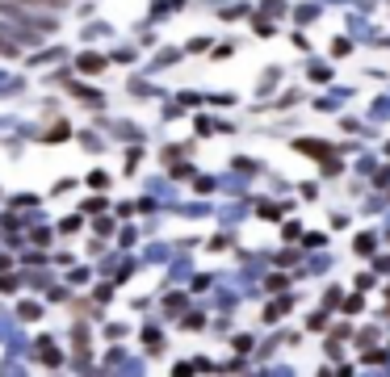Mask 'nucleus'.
I'll return each instance as SVG.
<instances>
[{
	"label": "nucleus",
	"mask_w": 390,
	"mask_h": 377,
	"mask_svg": "<svg viewBox=\"0 0 390 377\" xmlns=\"http://www.w3.org/2000/svg\"><path fill=\"white\" fill-rule=\"evenodd\" d=\"M26 5H46V9H59L64 0H26Z\"/></svg>",
	"instance_id": "nucleus-1"
},
{
	"label": "nucleus",
	"mask_w": 390,
	"mask_h": 377,
	"mask_svg": "<svg viewBox=\"0 0 390 377\" xmlns=\"http://www.w3.org/2000/svg\"><path fill=\"white\" fill-rule=\"evenodd\" d=\"M0 50H5V46H0Z\"/></svg>",
	"instance_id": "nucleus-2"
}]
</instances>
